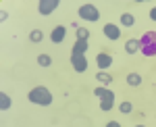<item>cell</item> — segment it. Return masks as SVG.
<instances>
[{"instance_id": "cell-2", "label": "cell", "mask_w": 156, "mask_h": 127, "mask_svg": "<svg viewBox=\"0 0 156 127\" xmlns=\"http://www.w3.org/2000/svg\"><path fill=\"white\" fill-rule=\"evenodd\" d=\"M94 96L100 98V111H104V113L112 111V104H115V92H112V90H108V88H104V85H100V88L94 90Z\"/></svg>"}, {"instance_id": "cell-6", "label": "cell", "mask_w": 156, "mask_h": 127, "mask_svg": "<svg viewBox=\"0 0 156 127\" xmlns=\"http://www.w3.org/2000/svg\"><path fill=\"white\" fill-rule=\"evenodd\" d=\"M102 34L106 35L108 40L117 42V40H121V27H117L115 23H106L104 27H102Z\"/></svg>"}, {"instance_id": "cell-22", "label": "cell", "mask_w": 156, "mask_h": 127, "mask_svg": "<svg viewBox=\"0 0 156 127\" xmlns=\"http://www.w3.org/2000/svg\"><path fill=\"white\" fill-rule=\"evenodd\" d=\"M135 127H146V125H140V123H137V125H135Z\"/></svg>"}, {"instance_id": "cell-12", "label": "cell", "mask_w": 156, "mask_h": 127, "mask_svg": "<svg viewBox=\"0 0 156 127\" xmlns=\"http://www.w3.org/2000/svg\"><path fill=\"white\" fill-rule=\"evenodd\" d=\"M121 25H123V27H133V25H135L133 13H123V15H121Z\"/></svg>"}, {"instance_id": "cell-11", "label": "cell", "mask_w": 156, "mask_h": 127, "mask_svg": "<svg viewBox=\"0 0 156 127\" xmlns=\"http://www.w3.org/2000/svg\"><path fill=\"white\" fill-rule=\"evenodd\" d=\"M140 40L137 38H131V40H127V44H125V52L127 54H135V52H140Z\"/></svg>"}, {"instance_id": "cell-7", "label": "cell", "mask_w": 156, "mask_h": 127, "mask_svg": "<svg viewBox=\"0 0 156 127\" xmlns=\"http://www.w3.org/2000/svg\"><path fill=\"white\" fill-rule=\"evenodd\" d=\"M65 35H67V27H65V25H56V27L50 31V42H52V44H60V42L65 40Z\"/></svg>"}, {"instance_id": "cell-21", "label": "cell", "mask_w": 156, "mask_h": 127, "mask_svg": "<svg viewBox=\"0 0 156 127\" xmlns=\"http://www.w3.org/2000/svg\"><path fill=\"white\" fill-rule=\"evenodd\" d=\"M106 127H121V123H119V121H108Z\"/></svg>"}, {"instance_id": "cell-10", "label": "cell", "mask_w": 156, "mask_h": 127, "mask_svg": "<svg viewBox=\"0 0 156 127\" xmlns=\"http://www.w3.org/2000/svg\"><path fill=\"white\" fill-rule=\"evenodd\" d=\"M87 48H90V42H85V40H77V42L73 44L71 54H77V56H85Z\"/></svg>"}, {"instance_id": "cell-1", "label": "cell", "mask_w": 156, "mask_h": 127, "mask_svg": "<svg viewBox=\"0 0 156 127\" xmlns=\"http://www.w3.org/2000/svg\"><path fill=\"white\" fill-rule=\"evenodd\" d=\"M27 100L31 104H40V106H50L52 104V94L46 85H36L31 88L29 94H27Z\"/></svg>"}, {"instance_id": "cell-19", "label": "cell", "mask_w": 156, "mask_h": 127, "mask_svg": "<svg viewBox=\"0 0 156 127\" xmlns=\"http://www.w3.org/2000/svg\"><path fill=\"white\" fill-rule=\"evenodd\" d=\"M37 65H40V67H50V65H52V56H50V54H40V56H37Z\"/></svg>"}, {"instance_id": "cell-16", "label": "cell", "mask_w": 156, "mask_h": 127, "mask_svg": "<svg viewBox=\"0 0 156 127\" xmlns=\"http://www.w3.org/2000/svg\"><path fill=\"white\" fill-rule=\"evenodd\" d=\"M29 40H31L34 44H40V42L44 40V34H42V29H31V31H29Z\"/></svg>"}, {"instance_id": "cell-4", "label": "cell", "mask_w": 156, "mask_h": 127, "mask_svg": "<svg viewBox=\"0 0 156 127\" xmlns=\"http://www.w3.org/2000/svg\"><path fill=\"white\" fill-rule=\"evenodd\" d=\"M79 17L81 19H85V21H90V23H96L98 19H100V11H98L94 4H90V2H85V4H81L79 6Z\"/></svg>"}, {"instance_id": "cell-13", "label": "cell", "mask_w": 156, "mask_h": 127, "mask_svg": "<svg viewBox=\"0 0 156 127\" xmlns=\"http://www.w3.org/2000/svg\"><path fill=\"white\" fill-rule=\"evenodd\" d=\"M142 81H144V77H142L140 73H129V75H127V83H129L131 88H137V85H142Z\"/></svg>"}, {"instance_id": "cell-15", "label": "cell", "mask_w": 156, "mask_h": 127, "mask_svg": "<svg viewBox=\"0 0 156 127\" xmlns=\"http://www.w3.org/2000/svg\"><path fill=\"white\" fill-rule=\"evenodd\" d=\"M11 104H12L11 96H9L6 92H0V111H9V108H11Z\"/></svg>"}, {"instance_id": "cell-18", "label": "cell", "mask_w": 156, "mask_h": 127, "mask_svg": "<svg viewBox=\"0 0 156 127\" xmlns=\"http://www.w3.org/2000/svg\"><path fill=\"white\" fill-rule=\"evenodd\" d=\"M131 111H133V102H129V100H123L119 104V113H123V115H129Z\"/></svg>"}, {"instance_id": "cell-3", "label": "cell", "mask_w": 156, "mask_h": 127, "mask_svg": "<svg viewBox=\"0 0 156 127\" xmlns=\"http://www.w3.org/2000/svg\"><path fill=\"white\" fill-rule=\"evenodd\" d=\"M140 52L144 56H156V34L154 31H146L140 38Z\"/></svg>"}, {"instance_id": "cell-8", "label": "cell", "mask_w": 156, "mask_h": 127, "mask_svg": "<svg viewBox=\"0 0 156 127\" xmlns=\"http://www.w3.org/2000/svg\"><path fill=\"white\" fill-rule=\"evenodd\" d=\"M71 65H73V69L77 71V73H83V71H87V58L71 54Z\"/></svg>"}, {"instance_id": "cell-20", "label": "cell", "mask_w": 156, "mask_h": 127, "mask_svg": "<svg viewBox=\"0 0 156 127\" xmlns=\"http://www.w3.org/2000/svg\"><path fill=\"white\" fill-rule=\"evenodd\" d=\"M150 19H152V21H156V6H152V9H150Z\"/></svg>"}, {"instance_id": "cell-9", "label": "cell", "mask_w": 156, "mask_h": 127, "mask_svg": "<svg viewBox=\"0 0 156 127\" xmlns=\"http://www.w3.org/2000/svg\"><path fill=\"white\" fill-rule=\"evenodd\" d=\"M96 63H98V67H100V71L108 69V67L112 65V54H108V52H100V54L96 56Z\"/></svg>"}, {"instance_id": "cell-14", "label": "cell", "mask_w": 156, "mask_h": 127, "mask_svg": "<svg viewBox=\"0 0 156 127\" xmlns=\"http://www.w3.org/2000/svg\"><path fill=\"white\" fill-rule=\"evenodd\" d=\"M96 79L100 81L104 88H106V85H110V83H112V75H108L106 71H98V73H96Z\"/></svg>"}, {"instance_id": "cell-17", "label": "cell", "mask_w": 156, "mask_h": 127, "mask_svg": "<svg viewBox=\"0 0 156 127\" xmlns=\"http://www.w3.org/2000/svg\"><path fill=\"white\" fill-rule=\"evenodd\" d=\"M75 35H77V40H85L87 42L90 40V29L87 27H77L75 29Z\"/></svg>"}, {"instance_id": "cell-5", "label": "cell", "mask_w": 156, "mask_h": 127, "mask_svg": "<svg viewBox=\"0 0 156 127\" xmlns=\"http://www.w3.org/2000/svg\"><path fill=\"white\" fill-rule=\"evenodd\" d=\"M58 0H40L37 2V13L40 15H44V17H48L50 13H54L56 9H58Z\"/></svg>"}]
</instances>
